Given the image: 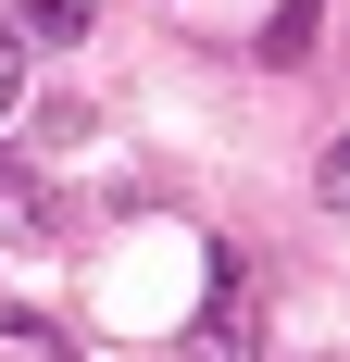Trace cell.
<instances>
[{"label": "cell", "mask_w": 350, "mask_h": 362, "mask_svg": "<svg viewBox=\"0 0 350 362\" xmlns=\"http://www.w3.org/2000/svg\"><path fill=\"white\" fill-rule=\"evenodd\" d=\"M313 37H325V0H276L263 13V63H313Z\"/></svg>", "instance_id": "obj_1"}, {"label": "cell", "mask_w": 350, "mask_h": 362, "mask_svg": "<svg viewBox=\"0 0 350 362\" xmlns=\"http://www.w3.org/2000/svg\"><path fill=\"white\" fill-rule=\"evenodd\" d=\"M13 13H26V37H50V50H63V37H88V13H101V0H13Z\"/></svg>", "instance_id": "obj_2"}, {"label": "cell", "mask_w": 350, "mask_h": 362, "mask_svg": "<svg viewBox=\"0 0 350 362\" xmlns=\"http://www.w3.org/2000/svg\"><path fill=\"white\" fill-rule=\"evenodd\" d=\"M201 362H250V325H238V313H213V325H201Z\"/></svg>", "instance_id": "obj_3"}, {"label": "cell", "mask_w": 350, "mask_h": 362, "mask_svg": "<svg viewBox=\"0 0 350 362\" xmlns=\"http://www.w3.org/2000/svg\"><path fill=\"white\" fill-rule=\"evenodd\" d=\"M13 88H26V37L0 25V100H13Z\"/></svg>", "instance_id": "obj_4"}]
</instances>
